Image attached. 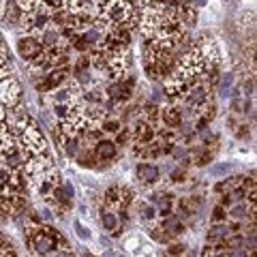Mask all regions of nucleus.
Instances as JSON below:
<instances>
[{
  "mask_svg": "<svg viewBox=\"0 0 257 257\" xmlns=\"http://www.w3.org/2000/svg\"><path fill=\"white\" fill-rule=\"evenodd\" d=\"M18 144H20V148L26 152V157H35V155H43L45 148H47V142L43 138V133L39 131V128L32 124L30 128H26L20 138H18Z\"/></svg>",
  "mask_w": 257,
  "mask_h": 257,
  "instance_id": "nucleus-1",
  "label": "nucleus"
},
{
  "mask_svg": "<svg viewBox=\"0 0 257 257\" xmlns=\"http://www.w3.org/2000/svg\"><path fill=\"white\" fill-rule=\"evenodd\" d=\"M133 199V191L122 187V184H114V187H109L105 191V195H103V204H105L107 210H124V208L131 204Z\"/></svg>",
  "mask_w": 257,
  "mask_h": 257,
  "instance_id": "nucleus-2",
  "label": "nucleus"
},
{
  "mask_svg": "<svg viewBox=\"0 0 257 257\" xmlns=\"http://www.w3.org/2000/svg\"><path fill=\"white\" fill-rule=\"evenodd\" d=\"M22 101V86L11 73L3 69V107H18Z\"/></svg>",
  "mask_w": 257,
  "mask_h": 257,
  "instance_id": "nucleus-3",
  "label": "nucleus"
},
{
  "mask_svg": "<svg viewBox=\"0 0 257 257\" xmlns=\"http://www.w3.org/2000/svg\"><path fill=\"white\" fill-rule=\"evenodd\" d=\"M69 79V67L62 69H52L50 73H45L43 79H37L35 86L39 92H47V90H58V88Z\"/></svg>",
  "mask_w": 257,
  "mask_h": 257,
  "instance_id": "nucleus-4",
  "label": "nucleus"
},
{
  "mask_svg": "<svg viewBox=\"0 0 257 257\" xmlns=\"http://www.w3.org/2000/svg\"><path fill=\"white\" fill-rule=\"evenodd\" d=\"M43 52H45V47H43V43H41V39H39V37L26 35V37L18 39V54H20L28 64L35 60L37 56H41Z\"/></svg>",
  "mask_w": 257,
  "mask_h": 257,
  "instance_id": "nucleus-5",
  "label": "nucleus"
},
{
  "mask_svg": "<svg viewBox=\"0 0 257 257\" xmlns=\"http://www.w3.org/2000/svg\"><path fill=\"white\" fill-rule=\"evenodd\" d=\"M182 118H184V111H182L180 105H172V103H167L165 107H161V120H163L165 126H170V128L180 126Z\"/></svg>",
  "mask_w": 257,
  "mask_h": 257,
  "instance_id": "nucleus-6",
  "label": "nucleus"
},
{
  "mask_svg": "<svg viewBox=\"0 0 257 257\" xmlns=\"http://www.w3.org/2000/svg\"><path fill=\"white\" fill-rule=\"evenodd\" d=\"M197 47L202 50L204 58H206V62H208V67H219L221 54H219V47H216L214 41H210V39H202V41L197 43Z\"/></svg>",
  "mask_w": 257,
  "mask_h": 257,
  "instance_id": "nucleus-7",
  "label": "nucleus"
},
{
  "mask_svg": "<svg viewBox=\"0 0 257 257\" xmlns=\"http://www.w3.org/2000/svg\"><path fill=\"white\" fill-rule=\"evenodd\" d=\"M178 13H180V22L184 24V28H193L197 24V9H195V5L182 0L180 7H178Z\"/></svg>",
  "mask_w": 257,
  "mask_h": 257,
  "instance_id": "nucleus-8",
  "label": "nucleus"
},
{
  "mask_svg": "<svg viewBox=\"0 0 257 257\" xmlns=\"http://www.w3.org/2000/svg\"><path fill=\"white\" fill-rule=\"evenodd\" d=\"M116 150H118V144L116 142L101 140L94 146V155H96V159H99V161H111V159H116Z\"/></svg>",
  "mask_w": 257,
  "mask_h": 257,
  "instance_id": "nucleus-9",
  "label": "nucleus"
},
{
  "mask_svg": "<svg viewBox=\"0 0 257 257\" xmlns=\"http://www.w3.org/2000/svg\"><path fill=\"white\" fill-rule=\"evenodd\" d=\"M138 178L144 184H155L159 180V170L152 163H140L138 165Z\"/></svg>",
  "mask_w": 257,
  "mask_h": 257,
  "instance_id": "nucleus-10",
  "label": "nucleus"
},
{
  "mask_svg": "<svg viewBox=\"0 0 257 257\" xmlns=\"http://www.w3.org/2000/svg\"><path fill=\"white\" fill-rule=\"evenodd\" d=\"M140 118L148 120V122H152V124H159V120H161V107H157L155 103H146V105L142 107V111H140Z\"/></svg>",
  "mask_w": 257,
  "mask_h": 257,
  "instance_id": "nucleus-11",
  "label": "nucleus"
},
{
  "mask_svg": "<svg viewBox=\"0 0 257 257\" xmlns=\"http://www.w3.org/2000/svg\"><path fill=\"white\" fill-rule=\"evenodd\" d=\"M161 229L167 231V234H182L184 225L180 221V216H167V219L161 223Z\"/></svg>",
  "mask_w": 257,
  "mask_h": 257,
  "instance_id": "nucleus-12",
  "label": "nucleus"
},
{
  "mask_svg": "<svg viewBox=\"0 0 257 257\" xmlns=\"http://www.w3.org/2000/svg\"><path fill=\"white\" fill-rule=\"evenodd\" d=\"M212 161V150L210 148H197L195 152H193V163L195 165H208Z\"/></svg>",
  "mask_w": 257,
  "mask_h": 257,
  "instance_id": "nucleus-13",
  "label": "nucleus"
},
{
  "mask_svg": "<svg viewBox=\"0 0 257 257\" xmlns=\"http://www.w3.org/2000/svg\"><path fill=\"white\" fill-rule=\"evenodd\" d=\"M229 227H225V225H221V223H212V229H210V234H208V238L210 240H214V242H219L221 238H225L229 234Z\"/></svg>",
  "mask_w": 257,
  "mask_h": 257,
  "instance_id": "nucleus-14",
  "label": "nucleus"
},
{
  "mask_svg": "<svg viewBox=\"0 0 257 257\" xmlns=\"http://www.w3.org/2000/svg\"><path fill=\"white\" fill-rule=\"evenodd\" d=\"M41 7V0H18V9L22 13H32Z\"/></svg>",
  "mask_w": 257,
  "mask_h": 257,
  "instance_id": "nucleus-15",
  "label": "nucleus"
},
{
  "mask_svg": "<svg viewBox=\"0 0 257 257\" xmlns=\"http://www.w3.org/2000/svg\"><path fill=\"white\" fill-rule=\"evenodd\" d=\"M116 144L118 146H128V144H133V131L131 128H120V133L116 135Z\"/></svg>",
  "mask_w": 257,
  "mask_h": 257,
  "instance_id": "nucleus-16",
  "label": "nucleus"
},
{
  "mask_svg": "<svg viewBox=\"0 0 257 257\" xmlns=\"http://www.w3.org/2000/svg\"><path fill=\"white\" fill-rule=\"evenodd\" d=\"M103 133H111V135H118L120 133V122L116 118H107L105 122H103Z\"/></svg>",
  "mask_w": 257,
  "mask_h": 257,
  "instance_id": "nucleus-17",
  "label": "nucleus"
},
{
  "mask_svg": "<svg viewBox=\"0 0 257 257\" xmlns=\"http://www.w3.org/2000/svg\"><path fill=\"white\" fill-rule=\"evenodd\" d=\"M227 210H225V206H221V204H216L214 208H212V223H223L225 219H227Z\"/></svg>",
  "mask_w": 257,
  "mask_h": 257,
  "instance_id": "nucleus-18",
  "label": "nucleus"
},
{
  "mask_svg": "<svg viewBox=\"0 0 257 257\" xmlns=\"http://www.w3.org/2000/svg\"><path fill=\"white\" fill-rule=\"evenodd\" d=\"M103 225H105V229H116V225H118V219H116V214L114 210H105L103 212Z\"/></svg>",
  "mask_w": 257,
  "mask_h": 257,
  "instance_id": "nucleus-19",
  "label": "nucleus"
},
{
  "mask_svg": "<svg viewBox=\"0 0 257 257\" xmlns=\"http://www.w3.org/2000/svg\"><path fill=\"white\" fill-rule=\"evenodd\" d=\"M79 142L82 140H67L64 142V150H67L69 157H77L79 155Z\"/></svg>",
  "mask_w": 257,
  "mask_h": 257,
  "instance_id": "nucleus-20",
  "label": "nucleus"
},
{
  "mask_svg": "<svg viewBox=\"0 0 257 257\" xmlns=\"http://www.w3.org/2000/svg\"><path fill=\"white\" fill-rule=\"evenodd\" d=\"M214 191H216V193H219V195H231V191H234V189H231V184H229V180H227V178H225V180H221L219 184H214Z\"/></svg>",
  "mask_w": 257,
  "mask_h": 257,
  "instance_id": "nucleus-21",
  "label": "nucleus"
},
{
  "mask_svg": "<svg viewBox=\"0 0 257 257\" xmlns=\"http://www.w3.org/2000/svg\"><path fill=\"white\" fill-rule=\"evenodd\" d=\"M246 206L244 204H238V206H234V208H231V210H229V216H231V219H244V216H246Z\"/></svg>",
  "mask_w": 257,
  "mask_h": 257,
  "instance_id": "nucleus-22",
  "label": "nucleus"
},
{
  "mask_svg": "<svg viewBox=\"0 0 257 257\" xmlns=\"http://www.w3.org/2000/svg\"><path fill=\"white\" fill-rule=\"evenodd\" d=\"M231 107H234V111H238V114H246V111H248V101L234 99V101H231Z\"/></svg>",
  "mask_w": 257,
  "mask_h": 257,
  "instance_id": "nucleus-23",
  "label": "nucleus"
},
{
  "mask_svg": "<svg viewBox=\"0 0 257 257\" xmlns=\"http://www.w3.org/2000/svg\"><path fill=\"white\" fill-rule=\"evenodd\" d=\"M75 231H77V236L82 238V240H90V234H88V229L84 227L82 223H77V221H75Z\"/></svg>",
  "mask_w": 257,
  "mask_h": 257,
  "instance_id": "nucleus-24",
  "label": "nucleus"
},
{
  "mask_svg": "<svg viewBox=\"0 0 257 257\" xmlns=\"http://www.w3.org/2000/svg\"><path fill=\"white\" fill-rule=\"evenodd\" d=\"M150 3H157V5H163V7H178L182 0H148V5ZM144 9H146V7H144Z\"/></svg>",
  "mask_w": 257,
  "mask_h": 257,
  "instance_id": "nucleus-25",
  "label": "nucleus"
},
{
  "mask_svg": "<svg viewBox=\"0 0 257 257\" xmlns=\"http://www.w3.org/2000/svg\"><path fill=\"white\" fill-rule=\"evenodd\" d=\"M142 216L144 219H152V216H155V208H152L150 204H144L142 206Z\"/></svg>",
  "mask_w": 257,
  "mask_h": 257,
  "instance_id": "nucleus-26",
  "label": "nucleus"
},
{
  "mask_svg": "<svg viewBox=\"0 0 257 257\" xmlns=\"http://www.w3.org/2000/svg\"><path fill=\"white\" fill-rule=\"evenodd\" d=\"M229 84H231V75H223V82H221V94H223V96L227 94Z\"/></svg>",
  "mask_w": 257,
  "mask_h": 257,
  "instance_id": "nucleus-27",
  "label": "nucleus"
},
{
  "mask_svg": "<svg viewBox=\"0 0 257 257\" xmlns=\"http://www.w3.org/2000/svg\"><path fill=\"white\" fill-rule=\"evenodd\" d=\"M184 178H187V172H184V170H174L172 172V180L174 182H182Z\"/></svg>",
  "mask_w": 257,
  "mask_h": 257,
  "instance_id": "nucleus-28",
  "label": "nucleus"
},
{
  "mask_svg": "<svg viewBox=\"0 0 257 257\" xmlns=\"http://www.w3.org/2000/svg\"><path fill=\"white\" fill-rule=\"evenodd\" d=\"M3 257H18L15 251L11 248V244H7V240H3Z\"/></svg>",
  "mask_w": 257,
  "mask_h": 257,
  "instance_id": "nucleus-29",
  "label": "nucleus"
},
{
  "mask_svg": "<svg viewBox=\"0 0 257 257\" xmlns=\"http://www.w3.org/2000/svg\"><path fill=\"white\" fill-rule=\"evenodd\" d=\"M182 251H184V244H172V246H170V255H172V257L182 255Z\"/></svg>",
  "mask_w": 257,
  "mask_h": 257,
  "instance_id": "nucleus-30",
  "label": "nucleus"
},
{
  "mask_svg": "<svg viewBox=\"0 0 257 257\" xmlns=\"http://www.w3.org/2000/svg\"><path fill=\"white\" fill-rule=\"evenodd\" d=\"M236 135H238L240 140H246V138H248V126H246V124H240L238 131H236Z\"/></svg>",
  "mask_w": 257,
  "mask_h": 257,
  "instance_id": "nucleus-31",
  "label": "nucleus"
},
{
  "mask_svg": "<svg viewBox=\"0 0 257 257\" xmlns=\"http://www.w3.org/2000/svg\"><path fill=\"white\" fill-rule=\"evenodd\" d=\"M248 204H257V187L255 189H251V191H248Z\"/></svg>",
  "mask_w": 257,
  "mask_h": 257,
  "instance_id": "nucleus-32",
  "label": "nucleus"
},
{
  "mask_svg": "<svg viewBox=\"0 0 257 257\" xmlns=\"http://www.w3.org/2000/svg\"><path fill=\"white\" fill-rule=\"evenodd\" d=\"M229 170V165H219V167H214V174H225Z\"/></svg>",
  "mask_w": 257,
  "mask_h": 257,
  "instance_id": "nucleus-33",
  "label": "nucleus"
},
{
  "mask_svg": "<svg viewBox=\"0 0 257 257\" xmlns=\"http://www.w3.org/2000/svg\"><path fill=\"white\" fill-rule=\"evenodd\" d=\"M58 257H73V255L67 253V251H62V253H58Z\"/></svg>",
  "mask_w": 257,
  "mask_h": 257,
  "instance_id": "nucleus-34",
  "label": "nucleus"
},
{
  "mask_svg": "<svg viewBox=\"0 0 257 257\" xmlns=\"http://www.w3.org/2000/svg\"><path fill=\"white\" fill-rule=\"evenodd\" d=\"M253 62L257 64V47H255V50H253Z\"/></svg>",
  "mask_w": 257,
  "mask_h": 257,
  "instance_id": "nucleus-35",
  "label": "nucleus"
}]
</instances>
